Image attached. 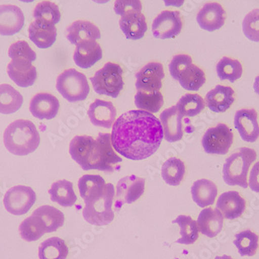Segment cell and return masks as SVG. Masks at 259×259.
Segmentation results:
<instances>
[{"instance_id":"d6986e66","label":"cell","mask_w":259,"mask_h":259,"mask_svg":"<svg viewBox=\"0 0 259 259\" xmlns=\"http://www.w3.org/2000/svg\"><path fill=\"white\" fill-rule=\"evenodd\" d=\"M28 32L29 38L39 49H49L56 40V27L45 20H35L32 22Z\"/></svg>"},{"instance_id":"7a4b0ae2","label":"cell","mask_w":259,"mask_h":259,"mask_svg":"<svg viewBox=\"0 0 259 259\" xmlns=\"http://www.w3.org/2000/svg\"><path fill=\"white\" fill-rule=\"evenodd\" d=\"M69 153L82 169L99 170L111 173L120 168L123 159L116 155L111 142V135L100 133L97 139L87 135L75 136L71 141Z\"/></svg>"},{"instance_id":"4316f807","label":"cell","mask_w":259,"mask_h":259,"mask_svg":"<svg viewBox=\"0 0 259 259\" xmlns=\"http://www.w3.org/2000/svg\"><path fill=\"white\" fill-rule=\"evenodd\" d=\"M191 193L193 201L199 207L204 208L214 203L218 196V187L213 182L203 179L193 183Z\"/></svg>"},{"instance_id":"836d02e7","label":"cell","mask_w":259,"mask_h":259,"mask_svg":"<svg viewBox=\"0 0 259 259\" xmlns=\"http://www.w3.org/2000/svg\"><path fill=\"white\" fill-rule=\"evenodd\" d=\"M173 224H177L180 228L181 238L176 241L178 244H193L199 238V227L197 222L192 219L191 217L180 215L172 221Z\"/></svg>"},{"instance_id":"d6a6232c","label":"cell","mask_w":259,"mask_h":259,"mask_svg":"<svg viewBox=\"0 0 259 259\" xmlns=\"http://www.w3.org/2000/svg\"><path fill=\"white\" fill-rule=\"evenodd\" d=\"M186 173V166L182 160L171 158L163 164L161 176L169 186H177L182 183Z\"/></svg>"},{"instance_id":"7c38bea8","label":"cell","mask_w":259,"mask_h":259,"mask_svg":"<svg viewBox=\"0 0 259 259\" xmlns=\"http://www.w3.org/2000/svg\"><path fill=\"white\" fill-rule=\"evenodd\" d=\"M136 89L138 91H159L162 87V79L164 78V68L158 62H150L140 70L135 75Z\"/></svg>"},{"instance_id":"f6af8a7d","label":"cell","mask_w":259,"mask_h":259,"mask_svg":"<svg viewBox=\"0 0 259 259\" xmlns=\"http://www.w3.org/2000/svg\"><path fill=\"white\" fill-rule=\"evenodd\" d=\"M141 10H142V4L141 0H116L115 1V13L121 17L134 12L141 13Z\"/></svg>"},{"instance_id":"ac0fdd59","label":"cell","mask_w":259,"mask_h":259,"mask_svg":"<svg viewBox=\"0 0 259 259\" xmlns=\"http://www.w3.org/2000/svg\"><path fill=\"white\" fill-rule=\"evenodd\" d=\"M24 25V15L17 6H0V34L12 36L18 33Z\"/></svg>"},{"instance_id":"c3c4849f","label":"cell","mask_w":259,"mask_h":259,"mask_svg":"<svg viewBox=\"0 0 259 259\" xmlns=\"http://www.w3.org/2000/svg\"><path fill=\"white\" fill-rule=\"evenodd\" d=\"M253 87H254V92L259 96V75L256 77L255 79H254Z\"/></svg>"},{"instance_id":"9c48e42d","label":"cell","mask_w":259,"mask_h":259,"mask_svg":"<svg viewBox=\"0 0 259 259\" xmlns=\"http://www.w3.org/2000/svg\"><path fill=\"white\" fill-rule=\"evenodd\" d=\"M36 199L37 196L32 188L25 186H14L6 193L4 206L9 213L21 216L30 210Z\"/></svg>"},{"instance_id":"cb8c5ba5","label":"cell","mask_w":259,"mask_h":259,"mask_svg":"<svg viewBox=\"0 0 259 259\" xmlns=\"http://www.w3.org/2000/svg\"><path fill=\"white\" fill-rule=\"evenodd\" d=\"M234 94V90L231 87L218 85L206 94V106L214 113H225L235 100Z\"/></svg>"},{"instance_id":"f1b7e54d","label":"cell","mask_w":259,"mask_h":259,"mask_svg":"<svg viewBox=\"0 0 259 259\" xmlns=\"http://www.w3.org/2000/svg\"><path fill=\"white\" fill-rule=\"evenodd\" d=\"M33 215L37 217L41 221L46 233L56 231L63 226L65 215L62 211L52 206H42L35 209Z\"/></svg>"},{"instance_id":"d4e9b609","label":"cell","mask_w":259,"mask_h":259,"mask_svg":"<svg viewBox=\"0 0 259 259\" xmlns=\"http://www.w3.org/2000/svg\"><path fill=\"white\" fill-rule=\"evenodd\" d=\"M196 222L202 234L208 238H214L222 230L224 217L217 208H205L199 213Z\"/></svg>"},{"instance_id":"484cf974","label":"cell","mask_w":259,"mask_h":259,"mask_svg":"<svg viewBox=\"0 0 259 259\" xmlns=\"http://www.w3.org/2000/svg\"><path fill=\"white\" fill-rule=\"evenodd\" d=\"M66 37L70 43L78 45L87 40H97L101 37L100 29L90 21L76 20L66 30Z\"/></svg>"},{"instance_id":"52a82bcc","label":"cell","mask_w":259,"mask_h":259,"mask_svg":"<svg viewBox=\"0 0 259 259\" xmlns=\"http://www.w3.org/2000/svg\"><path fill=\"white\" fill-rule=\"evenodd\" d=\"M56 88L58 93L70 103L83 101L90 91L87 76L75 68L65 70L58 75Z\"/></svg>"},{"instance_id":"816d5d0a","label":"cell","mask_w":259,"mask_h":259,"mask_svg":"<svg viewBox=\"0 0 259 259\" xmlns=\"http://www.w3.org/2000/svg\"><path fill=\"white\" fill-rule=\"evenodd\" d=\"M20 2L27 3V4H28V3L33 2L34 0H20Z\"/></svg>"},{"instance_id":"1f68e13d","label":"cell","mask_w":259,"mask_h":259,"mask_svg":"<svg viewBox=\"0 0 259 259\" xmlns=\"http://www.w3.org/2000/svg\"><path fill=\"white\" fill-rule=\"evenodd\" d=\"M177 81L184 90L198 91L206 82V76L203 70L191 64L180 74Z\"/></svg>"},{"instance_id":"e0dca14e","label":"cell","mask_w":259,"mask_h":259,"mask_svg":"<svg viewBox=\"0 0 259 259\" xmlns=\"http://www.w3.org/2000/svg\"><path fill=\"white\" fill-rule=\"evenodd\" d=\"M184 116L179 112L176 106L164 110L160 114V120L162 125L164 139L173 143L183 138V120Z\"/></svg>"},{"instance_id":"ba28073f","label":"cell","mask_w":259,"mask_h":259,"mask_svg":"<svg viewBox=\"0 0 259 259\" xmlns=\"http://www.w3.org/2000/svg\"><path fill=\"white\" fill-rule=\"evenodd\" d=\"M233 140L232 130L225 123H219L206 131L202 138V145L209 155H225L229 151Z\"/></svg>"},{"instance_id":"74e56055","label":"cell","mask_w":259,"mask_h":259,"mask_svg":"<svg viewBox=\"0 0 259 259\" xmlns=\"http://www.w3.org/2000/svg\"><path fill=\"white\" fill-rule=\"evenodd\" d=\"M258 236L251 230L241 231L235 235L234 244L241 256H253L258 248Z\"/></svg>"},{"instance_id":"3957f363","label":"cell","mask_w":259,"mask_h":259,"mask_svg":"<svg viewBox=\"0 0 259 259\" xmlns=\"http://www.w3.org/2000/svg\"><path fill=\"white\" fill-rule=\"evenodd\" d=\"M4 142L6 148L13 155L23 156L37 150L40 137L33 122L18 120L10 123L5 130Z\"/></svg>"},{"instance_id":"ee69618b","label":"cell","mask_w":259,"mask_h":259,"mask_svg":"<svg viewBox=\"0 0 259 259\" xmlns=\"http://www.w3.org/2000/svg\"><path fill=\"white\" fill-rule=\"evenodd\" d=\"M191 64H193V59L190 55L182 54V55H176L173 57L169 65H168L171 77L175 80H177L180 74Z\"/></svg>"},{"instance_id":"83f0119b","label":"cell","mask_w":259,"mask_h":259,"mask_svg":"<svg viewBox=\"0 0 259 259\" xmlns=\"http://www.w3.org/2000/svg\"><path fill=\"white\" fill-rule=\"evenodd\" d=\"M49 193L52 201L64 207L74 206L78 199L74 191L73 184L68 180H59L54 183Z\"/></svg>"},{"instance_id":"7bdbcfd3","label":"cell","mask_w":259,"mask_h":259,"mask_svg":"<svg viewBox=\"0 0 259 259\" xmlns=\"http://www.w3.org/2000/svg\"><path fill=\"white\" fill-rule=\"evenodd\" d=\"M9 57L12 59L15 58H25L30 62H34L37 59V55L30 49L27 41L19 40L10 45L8 52Z\"/></svg>"},{"instance_id":"f546056e","label":"cell","mask_w":259,"mask_h":259,"mask_svg":"<svg viewBox=\"0 0 259 259\" xmlns=\"http://www.w3.org/2000/svg\"><path fill=\"white\" fill-rule=\"evenodd\" d=\"M23 103V96L9 85H0V113L11 114L18 111Z\"/></svg>"},{"instance_id":"d590c367","label":"cell","mask_w":259,"mask_h":259,"mask_svg":"<svg viewBox=\"0 0 259 259\" xmlns=\"http://www.w3.org/2000/svg\"><path fill=\"white\" fill-rule=\"evenodd\" d=\"M217 73L220 79L228 80L231 83L239 79L243 73L241 62L237 59L224 57L216 67Z\"/></svg>"},{"instance_id":"60d3db41","label":"cell","mask_w":259,"mask_h":259,"mask_svg":"<svg viewBox=\"0 0 259 259\" xmlns=\"http://www.w3.org/2000/svg\"><path fill=\"white\" fill-rule=\"evenodd\" d=\"M107 183L103 177L98 175H85L78 180V187L80 196L85 199L90 193L103 187Z\"/></svg>"},{"instance_id":"f907efd6","label":"cell","mask_w":259,"mask_h":259,"mask_svg":"<svg viewBox=\"0 0 259 259\" xmlns=\"http://www.w3.org/2000/svg\"><path fill=\"white\" fill-rule=\"evenodd\" d=\"M214 259H233L231 256L228 255H223V256H217Z\"/></svg>"},{"instance_id":"30bf717a","label":"cell","mask_w":259,"mask_h":259,"mask_svg":"<svg viewBox=\"0 0 259 259\" xmlns=\"http://www.w3.org/2000/svg\"><path fill=\"white\" fill-rule=\"evenodd\" d=\"M145 179L135 175L125 176L116 186L115 209H120L123 204H132L137 201L145 193Z\"/></svg>"},{"instance_id":"4fadbf2b","label":"cell","mask_w":259,"mask_h":259,"mask_svg":"<svg viewBox=\"0 0 259 259\" xmlns=\"http://www.w3.org/2000/svg\"><path fill=\"white\" fill-rule=\"evenodd\" d=\"M234 124L243 141L253 143L259 138L257 113L254 109L238 110L234 115Z\"/></svg>"},{"instance_id":"8fae6325","label":"cell","mask_w":259,"mask_h":259,"mask_svg":"<svg viewBox=\"0 0 259 259\" xmlns=\"http://www.w3.org/2000/svg\"><path fill=\"white\" fill-rule=\"evenodd\" d=\"M183 24L180 12L164 10L153 21V35L163 40L174 38L181 33Z\"/></svg>"},{"instance_id":"ffe728a7","label":"cell","mask_w":259,"mask_h":259,"mask_svg":"<svg viewBox=\"0 0 259 259\" xmlns=\"http://www.w3.org/2000/svg\"><path fill=\"white\" fill-rule=\"evenodd\" d=\"M103 58L101 47L94 40H82L76 45L73 59L76 65L83 69L91 68Z\"/></svg>"},{"instance_id":"bcb514c9","label":"cell","mask_w":259,"mask_h":259,"mask_svg":"<svg viewBox=\"0 0 259 259\" xmlns=\"http://www.w3.org/2000/svg\"><path fill=\"white\" fill-rule=\"evenodd\" d=\"M249 186L252 191L259 193V161L254 164L250 172Z\"/></svg>"},{"instance_id":"e575fe53","label":"cell","mask_w":259,"mask_h":259,"mask_svg":"<svg viewBox=\"0 0 259 259\" xmlns=\"http://www.w3.org/2000/svg\"><path fill=\"white\" fill-rule=\"evenodd\" d=\"M135 103L140 110L151 113H158L164 104V98L160 91L151 93L138 91L135 95Z\"/></svg>"},{"instance_id":"4dcf8cb0","label":"cell","mask_w":259,"mask_h":259,"mask_svg":"<svg viewBox=\"0 0 259 259\" xmlns=\"http://www.w3.org/2000/svg\"><path fill=\"white\" fill-rule=\"evenodd\" d=\"M68 254V248L65 241L58 237L45 240L39 247L40 259H66Z\"/></svg>"},{"instance_id":"6da1fadb","label":"cell","mask_w":259,"mask_h":259,"mask_svg":"<svg viewBox=\"0 0 259 259\" xmlns=\"http://www.w3.org/2000/svg\"><path fill=\"white\" fill-rule=\"evenodd\" d=\"M164 138L162 125L155 115L145 110H130L113 123L111 142L122 156L134 161L154 155Z\"/></svg>"},{"instance_id":"f35d334b","label":"cell","mask_w":259,"mask_h":259,"mask_svg":"<svg viewBox=\"0 0 259 259\" xmlns=\"http://www.w3.org/2000/svg\"><path fill=\"white\" fill-rule=\"evenodd\" d=\"M19 231L21 238L29 242L37 241L46 233L41 221L33 214L20 224Z\"/></svg>"},{"instance_id":"7dc6e473","label":"cell","mask_w":259,"mask_h":259,"mask_svg":"<svg viewBox=\"0 0 259 259\" xmlns=\"http://www.w3.org/2000/svg\"><path fill=\"white\" fill-rule=\"evenodd\" d=\"M166 7H181L185 0H163Z\"/></svg>"},{"instance_id":"603a6c76","label":"cell","mask_w":259,"mask_h":259,"mask_svg":"<svg viewBox=\"0 0 259 259\" xmlns=\"http://www.w3.org/2000/svg\"><path fill=\"white\" fill-rule=\"evenodd\" d=\"M119 24L125 37L129 40H137L143 38L148 30L145 15L138 12L122 16Z\"/></svg>"},{"instance_id":"8d00e7d4","label":"cell","mask_w":259,"mask_h":259,"mask_svg":"<svg viewBox=\"0 0 259 259\" xmlns=\"http://www.w3.org/2000/svg\"><path fill=\"white\" fill-rule=\"evenodd\" d=\"M176 107L183 116L193 117L205 108V102L203 97L198 94L188 93L180 99Z\"/></svg>"},{"instance_id":"681fc988","label":"cell","mask_w":259,"mask_h":259,"mask_svg":"<svg viewBox=\"0 0 259 259\" xmlns=\"http://www.w3.org/2000/svg\"><path fill=\"white\" fill-rule=\"evenodd\" d=\"M93 1L98 4H105L108 3L110 0H93Z\"/></svg>"},{"instance_id":"b9f144b4","label":"cell","mask_w":259,"mask_h":259,"mask_svg":"<svg viewBox=\"0 0 259 259\" xmlns=\"http://www.w3.org/2000/svg\"><path fill=\"white\" fill-rule=\"evenodd\" d=\"M243 32L251 41L259 42V9L250 12L243 21Z\"/></svg>"},{"instance_id":"ab89813d","label":"cell","mask_w":259,"mask_h":259,"mask_svg":"<svg viewBox=\"0 0 259 259\" xmlns=\"http://www.w3.org/2000/svg\"><path fill=\"white\" fill-rule=\"evenodd\" d=\"M61 17L62 16L58 6L50 1L39 3L33 10L35 20H45L54 25L60 22Z\"/></svg>"},{"instance_id":"5b68a950","label":"cell","mask_w":259,"mask_h":259,"mask_svg":"<svg viewBox=\"0 0 259 259\" xmlns=\"http://www.w3.org/2000/svg\"><path fill=\"white\" fill-rule=\"evenodd\" d=\"M256 158V151L246 147L233 153L223 167V178L225 183L228 186L248 188V170Z\"/></svg>"},{"instance_id":"7402d4cb","label":"cell","mask_w":259,"mask_h":259,"mask_svg":"<svg viewBox=\"0 0 259 259\" xmlns=\"http://www.w3.org/2000/svg\"><path fill=\"white\" fill-rule=\"evenodd\" d=\"M217 208L222 212L226 219H237L244 213L246 201L238 192L228 191L222 193L218 198Z\"/></svg>"},{"instance_id":"8992f818","label":"cell","mask_w":259,"mask_h":259,"mask_svg":"<svg viewBox=\"0 0 259 259\" xmlns=\"http://www.w3.org/2000/svg\"><path fill=\"white\" fill-rule=\"evenodd\" d=\"M123 69L120 65L107 62L90 78L93 90L99 95L117 98L123 90Z\"/></svg>"},{"instance_id":"2e32d148","label":"cell","mask_w":259,"mask_h":259,"mask_svg":"<svg viewBox=\"0 0 259 259\" xmlns=\"http://www.w3.org/2000/svg\"><path fill=\"white\" fill-rule=\"evenodd\" d=\"M59 108V101L50 93H37L30 103V113L39 120H52L58 114Z\"/></svg>"},{"instance_id":"44dd1931","label":"cell","mask_w":259,"mask_h":259,"mask_svg":"<svg viewBox=\"0 0 259 259\" xmlns=\"http://www.w3.org/2000/svg\"><path fill=\"white\" fill-rule=\"evenodd\" d=\"M90 121L94 126L111 128L116 117V110L111 102L96 100L88 110Z\"/></svg>"},{"instance_id":"5bb4252c","label":"cell","mask_w":259,"mask_h":259,"mask_svg":"<svg viewBox=\"0 0 259 259\" xmlns=\"http://www.w3.org/2000/svg\"><path fill=\"white\" fill-rule=\"evenodd\" d=\"M7 73L18 87L27 88L37 79V68L25 58H15L7 66Z\"/></svg>"},{"instance_id":"9a60e30c","label":"cell","mask_w":259,"mask_h":259,"mask_svg":"<svg viewBox=\"0 0 259 259\" xmlns=\"http://www.w3.org/2000/svg\"><path fill=\"white\" fill-rule=\"evenodd\" d=\"M226 20V12L218 3L205 4L198 13L196 20L199 27L207 31L219 30L224 26Z\"/></svg>"},{"instance_id":"277c9868","label":"cell","mask_w":259,"mask_h":259,"mask_svg":"<svg viewBox=\"0 0 259 259\" xmlns=\"http://www.w3.org/2000/svg\"><path fill=\"white\" fill-rule=\"evenodd\" d=\"M114 186L107 183L103 187L90 193L84 200L85 206L82 211L84 219L90 225L105 226L114 219L112 209L114 199Z\"/></svg>"}]
</instances>
